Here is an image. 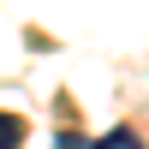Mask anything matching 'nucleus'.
Returning a JSON list of instances; mask_svg holds the SVG:
<instances>
[{
    "label": "nucleus",
    "mask_w": 149,
    "mask_h": 149,
    "mask_svg": "<svg viewBox=\"0 0 149 149\" xmlns=\"http://www.w3.org/2000/svg\"><path fill=\"white\" fill-rule=\"evenodd\" d=\"M54 149H95V143H90V137H78V131H60Z\"/></svg>",
    "instance_id": "obj_3"
},
{
    "label": "nucleus",
    "mask_w": 149,
    "mask_h": 149,
    "mask_svg": "<svg viewBox=\"0 0 149 149\" xmlns=\"http://www.w3.org/2000/svg\"><path fill=\"white\" fill-rule=\"evenodd\" d=\"M95 149H143V143H137V131H131V125H113V131H107Z\"/></svg>",
    "instance_id": "obj_2"
},
{
    "label": "nucleus",
    "mask_w": 149,
    "mask_h": 149,
    "mask_svg": "<svg viewBox=\"0 0 149 149\" xmlns=\"http://www.w3.org/2000/svg\"><path fill=\"white\" fill-rule=\"evenodd\" d=\"M24 143V119L18 113H0V149H18Z\"/></svg>",
    "instance_id": "obj_1"
}]
</instances>
